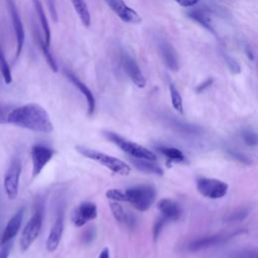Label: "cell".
I'll use <instances>...</instances> for the list:
<instances>
[{"instance_id": "obj_1", "label": "cell", "mask_w": 258, "mask_h": 258, "mask_svg": "<svg viewBox=\"0 0 258 258\" xmlns=\"http://www.w3.org/2000/svg\"><path fill=\"white\" fill-rule=\"evenodd\" d=\"M7 123L39 133H50L53 130V124L46 110L34 103L12 109L8 114Z\"/></svg>"}, {"instance_id": "obj_2", "label": "cell", "mask_w": 258, "mask_h": 258, "mask_svg": "<svg viewBox=\"0 0 258 258\" xmlns=\"http://www.w3.org/2000/svg\"><path fill=\"white\" fill-rule=\"evenodd\" d=\"M75 149L86 158L99 162L100 164L107 167L112 172L117 173L119 175H128L131 171L130 166L125 161L115 156L109 155L107 153L101 152L99 150H96L90 147H86L84 145H76Z\"/></svg>"}, {"instance_id": "obj_3", "label": "cell", "mask_w": 258, "mask_h": 258, "mask_svg": "<svg viewBox=\"0 0 258 258\" xmlns=\"http://www.w3.org/2000/svg\"><path fill=\"white\" fill-rule=\"evenodd\" d=\"M125 202L130 203L137 211L145 212L153 204L156 189L150 184H137L124 190Z\"/></svg>"}, {"instance_id": "obj_4", "label": "cell", "mask_w": 258, "mask_h": 258, "mask_svg": "<svg viewBox=\"0 0 258 258\" xmlns=\"http://www.w3.org/2000/svg\"><path fill=\"white\" fill-rule=\"evenodd\" d=\"M103 135L109 141H111L116 146H118L122 151H124L128 155H131L134 158L147 159V160H153V161L156 160V155L151 150H149L148 148H146L138 143L130 141L115 132L104 131Z\"/></svg>"}, {"instance_id": "obj_5", "label": "cell", "mask_w": 258, "mask_h": 258, "mask_svg": "<svg viewBox=\"0 0 258 258\" xmlns=\"http://www.w3.org/2000/svg\"><path fill=\"white\" fill-rule=\"evenodd\" d=\"M43 221V205L42 203H37L35 206V210L33 215L30 217L28 222L26 223L24 229L22 230L19 246L22 252L29 249L32 243L38 237Z\"/></svg>"}, {"instance_id": "obj_6", "label": "cell", "mask_w": 258, "mask_h": 258, "mask_svg": "<svg viewBox=\"0 0 258 258\" xmlns=\"http://www.w3.org/2000/svg\"><path fill=\"white\" fill-rule=\"evenodd\" d=\"M229 185L217 178L212 177H200L197 180V189L198 191L209 199L217 200L225 197L228 192Z\"/></svg>"}, {"instance_id": "obj_7", "label": "cell", "mask_w": 258, "mask_h": 258, "mask_svg": "<svg viewBox=\"0 0 258 258\" xmlns=\"http://www.w3.org/2000/svg\"><path fill=\"white\" fill-rule=\"evenodd\" d=\"M21 169H22L21 161L17 157H15L12 159L11 163L9 164L5 172L3 186L5 189L6 196L9 200H15L18 195Z\"/></svg>"}, {"instance_id": "obj_8", "label": "cell", "mask_w": 258, "mask_h": 258, "mask_svg": "<svg viewBox=\"0 0 258 258\" xmlns=\"http://www.w3.org/2000/svg\"><path fill=\"white\" fill-rule=\"evenodd\" d=\"M30 154L32 160V176L36 177L53 157L55 150L42 144H35L31 147Z\"/></svg>"}, {"instance_id": "obj_9", "label": "cell", "mask_w": 258, "mask_h": 258, "mask_svg": "<svg viewBox=\"0 0 258 258\" xmlns=\"http://www.w3.org/2000/svg\"><path fill=\"white\" fill-rule=\"evenodd\" d=\"M110 9L125 23L139 24L142 21L141 16L123 0H105Z\"/></svg>"}, {"instance_id": "obj_10", "label": "cell", "mask_w": 258, "mask_h": 258, "mask_svg": "<svg viewBox=\"0 0 258 258\" xmlns=\"http://www.w3.org/2000/svg\"><path fill=\"white\" fill-rule=\"evenodd\" d=\"M63 210L60 207L57 211L55 220L50 228V232L47 236L46 242H45V248L48 252H53L56 250V248L59 245V242L62 237L63 233Z\"/></svg>"}, {"instance_id": "obj_11", "label": "cell", "mask_w": 258, "mask_h": 258, "mask_svg": "<svg viewBox=\"0 0 258 258\" xmlns=\"http://www.w3.org/2000/svg\"><path fill=\"white\" fill-rule=\"evenodd\" d=\"M122 64L124 72L130 78L133 84L138 88H144L146 85V80L136 60L126 51H124L122 54Z\"/></svg>"}, {"instance_id": "obj_12", "label": "cell", "mask_w": 258, "mask_h": 258, "mask_svg": "<svg viewBox=\"0 0 258 258\" xmlns=\"http://www.w3.org/2000/svg\"><path fill=\"white\" fill-rule=\"evenodd\" d=\"M98 216L97 206L92 202H84L78 206L72 215V221L76 227H83Z\"/></svg>"}, {"instance_id": "obj_13", "label": "cell", "mask_w": 258, "mask_h": 258, "mask_svg": "<svg viewBox=\"0 0 258 258\" xmlns=\"http://www.w3.org/2000/svg\"><path fill=\"white\" fill-rule=\"evenodd\" d=\"M233 236H235V233H231V234L219 233V234L201 237V238H198V239L191 241L187 245V250L190 252H195V251H200V250L207 249L210 247H214L216 245H220V244L224 243L225 241L232 238Z\"/></svg>"}, {"instance_id": "obj_14", "label": "cell", "mask_w": 258, "mask_h": 258, "mask_svg": "<svg viewBox=\"0 0 258 258\" xmlns=\"http://www.w3.org/2000/svg\"><path fill=\"white\" fill-rule=\"evenodd\" d=\"M8 7H9V12H10V17H11V22L13 25V29L15 32V37H16V57H18L22 51L23 44H24V38H25V33H24V27L21 21V18L19 16L18 10L16 8V5L13 0H8Z\"/></svg>"}, {"instance_id": "obj_15", "label": "cell", "mask_w": 258, "mask_h": 258, "mask_svg": "<svg viewBox=\"0 0 258 258\" xmlns=\"http://www.w3.org/2000/svg\"><path fill=\"white\" fill-rule=\"evenodd\" d=\"M64 74H66V77L69 79V81L84 95V97L86 99V102H87L88 115L92 116L94 114L95 108H96V101H95V97H94L92 91L71 71L66 70Z\"/></svg>"}, {"instance_id": "obj_16", "label": "cell", "mask_w": 258, "mask_h": 258, "mask_svg": "<svg viewBox=\"0 0 258 258\" xmlns=\"http://www.w3.org/2000/svg\"><path fill=\"white\" fill-rule=\"evenodd\" d=\"M24 213H25V209L22 207V208L18 209V211L10 218V220L8 221L6 227L4 228V231L2 233L0 244H4L8 241H11L17 235V233L19 232V229L21 227L22 221H23Z\"/></svg>"}, {"instance_id": "obj_17", "label": "cell", "mask_w": 258, "mask_h": 258, "mask_svg": "<svg viewBox=\"0 0 258 258\" xmlns=\"http://www.w3.org/2000/svg\"><path fill=\"white\" fill-rule=\"evenodd\" d=\"M158 50L163 59L164 64L172 72H176L179 69L178 56L173 46L166 40L161 39L158 41Z\"/></svg>"}, {"instance_id": "obj_18", "label": "cell", "mask_w": 258, "mask_h": 258, "mask_svg": "<svg viewBox=\"0 0 258 258\" xmlns=\"http://www.w3.org/2000/svg\"><path fill=\"white\" fill-rule=\"evenodd\" d=\"M157 209L160 212L161 217L167 222L178 220L181 214L179 205L170 199H161L157 203Z\"/></svg>"}, {"instance_id": "obj_19", "label": "cell", "mask_w": 258, "mask_h": 258, "mask_svg": "<svg viewBox=\"0 0 258 258\" xmlns=\"http://www.w3.org/2000/svg\"><path fill=\"white\" fill-rule=\"evenodd\" d=\"M187 15L188 17H190L192 20H195L196 22L200 23L202 26H204L208 31H210L211 33L213 34H217L216 33V30L213 26V23L211 21V18H210V15L208 14V12L206 10H203V9H192L190 11L187 12Z\"/></svg>"}, {"instance_id": "obj_20", "label": "cell", "mask_w": 258, "mask_h": 258, "mask_svg": "<svg viewBox=\"0 0 258 258\" xmlns=\"http://www.w3.org/2000/svg\"><path fill=\"white\" fill-rule=\"evenodd\" d=\"M33 4H34L35 11H36V14L38 16V19H39V22H40V25H41V28H42V31H43V34H44L43 41H44L45 45H47L49 47V44H50V28H49L47 17L45 15L44 10H43L42 4L39 0H33Z\"/></svg>"}, {"instance_id": "obj_21", "label": "cell", "mask_w": 258, "mask_h": 258, "mask_svg": "<svg viewBox=\"0 0 258 258\" xmlns=\"http://www.w3.org/2000/svg\"><path fill=\"white\" fill-rule=\"evenodd\" d=\"M131 162L137 169H139L145 173L163 175V169L157 163H155L153 160L132 158Z\"/></svg>"}, {"instance_id": "obj_22", "label": "cell", "mask_w": 258, "mask_h": 258, "mask_svg": "<svg viewBox=\"0 0 258 258\" xmlns=\"http://www.w3.org/2000/svg\"><path fill=\"white\" fill-rule=\"evenodd\" d=\"M168 123H169V126L171 128H173L175 131L184 133V134H200L202 131L201 127H199L197 125L185 123V122H182V121L174 119V118H169Z\"/></svg>"}, {"instance_id": "obj_23", "label": "cell", "mask_w": 258, "mask_h": 258, "mask_svg": "<svg viewBox=\"0 0 258 258\" xmlns=\"http://www.w3.org/2000/svg\"><path fill=\"white\" fill-rule=\"evenodd\" d=\"M79 18L81 19L82 23L89 27L91 24V13L89 10V7L85 0H71Z\"/></svg>"}, {"instance_id": "obj_24", "label": "cell", "mask_w": 258, "mask_h": 258, "mask_svg": "<svg viewBox=\"0 0 258 258\" xmlns=\"http://www.w3.org/2000/svg\"><path fill=\"white\" fill-rule=\"evenodd\" d=\"M158 151L163 154L167 160L169 161H175V162H182L185 160L184 154L176 147L171 146H159L157 147Z\"/></svg>"}, {"instance_id": "obj_25", "label": "cell", "mask_w": 258, "mask_h": 258, "mask_svg": "<svg viewBox=\"0 0 258 258\" xmlns=\"http://www.w3.org/2000/svg\"><path fill=\"white\" fill-rule=\"evenodd\" d=\"M38 44H39V47H40V49H41V51H42V53H43V56L45 57V59H46L48 66H49V68L52 70V72L56 73V72L58 71L56 61H55L54 57L52 56L51 52L49 51V47H48L47 45H45L44 41H43L39 36H38Z\"/></svg>"}, {"instance_id": "obj_26", "label": "cell", "mask_w": 258, "mask_h": 258, "mask_svg": "<svg viewBox=\"0 0 258 258\" xmlns=\"http://www.w3.org/2000/svg\"><path fill=\"white\" fill-rule=\"evenodd\" d=\"M169 93H170V99H171V104L172 107L178 112L182 113L183 112V106H182V98L177 91V89L174 87L173 84H169Z\"/></svg>"}, {"instance_id": "obj_27", "label": "cell", "mask_w": 258, "mask_h": 258, "mask_svg": "<svg viewBox=\"0 0 258 258\" xmlns=\"http://www.w3.org/2000/svg\"><path fill=\"white\" fill-rule=\"evenodd\" d=\"M0 72H1V75H2L5 83L10 84L12 82L11 70H10V67H9L1 48H0Z\"/></svg>"}, {"instance_id": "obj_28", "label": "cell", "mask_w": 258, "mask_h": 258, "mask_svg": "<svg viewBox=\"0 0 258 258\" xmlns=\"http://www.w3.org/2000/svg\"><path fill=\"white\" fill-rule=\"evenodd\" d=\"M110 209L111 212L114 216V218L119 222V223H126L128 215L127 213L124 211V209L121 207L120 204H118V202H112L110 203Z\"/></svg>"}, {"instance_id": "obj_29", "label": "cell", "mask_w": 258, "mask_h": 258, "mask_svg": "<svg viewBox=\"0 0 258 258\" xmlns=\"http://www.w3.org/2000/svg\"><path fill=\"white\" fill-rule=\"evenodd\" d=\"M226 152L230 157H232L233 159H235V160H237V161H239L243 164H251L252 163L251 159L247 155H245L244 153H242V152H240L236 149L226 148Z\"/></svg>"}, {"instance_id": "obj_30", "label": "cell", "mask_w": 258, "mask_h": 258, "mask_svg": "<svg viewBox=\"0 0 258 258\" xmlns=\"http://www.w3.org/2000/svg\"><path fill=\"white\" fill-rule=\"evenodd\" d=\"M241 136L243 138L244 143L247 144L248 146H255L257 144V135L254 131H251L249 129L243 130Z\"/></svg>"}, {"instance_id": "obj_31", "label": "cell", "mask_w": 258, "mask_h": 258, "mask_svg": "<svg viewBox=\"0 0 258 258\" xmlns=\"http://www.w3.org/2000/svg\"><path fill=\"white\" fill-rule=\"evenodd\" d=\"M107 199L113 202H125L124 191L119 188H110L106 191Z\"/></svg>"}, {"instance_id": "obj_32", "label": "cell", "mask_w": 258, "mask_h": 258, "mask_svg": "<svg viewBox=\"0 0 258 258\" xmlns=\"http://www.w3.org/2000/svg\"><path fill=\"white\" fill-rule=\"evenodd\" d=\"M223 55H224V58L226 60V63L228 64L230 71L233 74H239L241 72V67H240L239 62L233 56H231L227 53H223Z\"/></svg>"}, {"instance_id": "obj_33", "label": "cell", "mask_w": 258, "mask_h": 258, "mask_svg": "<svg viewBox=\"0 0 258 258\" xmlns=\"http://www.w3.org/2000/svg\"><path fill=\"white\" fill-rule=\"evenodd\" d=\"M166 223H167V221L164 218H162V217H160V218H158L156 220V222H155V224L153 226V238H154V240H157V238H158L162 228L164 227V225Z\"/></svg>"}, {"instance_id": "obj_34", "label": "cell", "mask_w": 258, "mask_h": 258, "mask_svg": "<svg viewBox=\"0 0 258 258\" xmlns=\"http://www.w3.org/2000/svg\"><path fill=\"white\" fill-rule=\"evenodd\" d=\"M248 215V210H239L238 212H235L233 214H230L226 220L233 222V221H240L243 220Z\"/></svg>"}, {"instance_id": "obj_35", "label": "cell", "mask_w": 258, "mask_h": 258, "mask_svg": "<svg viewBox=\"0 0 258 258\" xmlns=\"http://www.w3.org/2000/svg\"><path fill=\"white\" fill-rule=\"evenodd\" d=\"M11 107L8 105L0 104V124H5L7 123V118L8 114L11 111Z\"/></svg>"}, {"instance_id": "obj_36", "label": "cell", "mask_w": 258, "mask_h": 258, "mask_svg": "<svg viewBox=\"0 0 258 258\" xmlns=\"http://www.w3.org/2000/svg\"><path fill=\"white\" fill-rule=\"evenodd\" d=\"M96 237V230L94 227H91L89 229H87L85 232H84V235H83V241L84 243L86 244H90Z\"/></svg>"}, {"instance_id": "obj_37", "label": "cell", "mask_w": 258, "mask_h": 258, "mask_svg": "<svg viewBox=\"0 0 258 258\" xmlns=\"http://www.w3.org/2000/svg\"><path fill=\"white\" fill-rule=\"evenodd\" d=\"M11 247H12V243L11 241H8L4 244H1L0 247V258H8L10 251H11Z\"/></svg>"}, {"instance_id": "obj_38", "label": "cell", "mask_w": 258, "mask_h": 258, "mask_svg": "<svg viewBox=\"0 0 258 258\" xmlns=\"http://www.w3.org/2000/svg\"><path fill=\"white\" fill-rule=\"evenodd\" d=\"M213 82H214V80H213L212 78L207 79L206 81H204L202 84H200V85L196 88V92H197V93H202V92H204L205 90H207L208 88H210V86L213 84Z\"/></svg>"}, {"instance_id": "obj_39", "label": "cell", "mask_w": 258, "mask_h": 258, "mask_svg": "<svg viewBox=\"0 0 258 258\" xmlns=\"http://www.w3.org/2000/svg\"><path fill=\"white\" fill-rule=\"evenodd\" d=\"M176 3H178L180 6L182 7H194L195 5H197L200 0H174Z\"/></svg>"}, {"instance_id": "obj_40", "label": "cell", "mask_w": 258, "mask_h": 258, "mask_svg": "<svg viewBox=\"0 0 258 258\" xmlns=\"http://www.w3.org/2000/svg\"><path fill=\"white\" fill-rule=\"evenodd\" d=\"M98 258H110V251H109V249L107 247L103 248L102 251L100 252Z\"/></svg>"}]
</instances>
